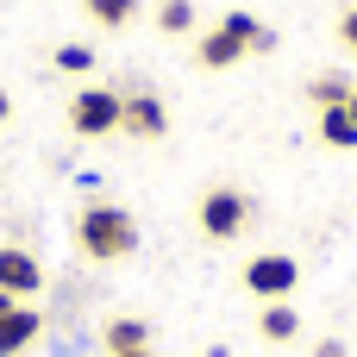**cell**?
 <instances>
[{
    "instance_id": "obj_1",
    "label": "cell",
    "mask_w": 357,
    "mask_h": 357,
    "mask_svg": "<svg viewBox=\"0 0 357 357\" xmlns=\"http://www.w3.org/2000/svg\"><path fill=\"white\" fill-rule=\"evenodd\" d=\"M75 245H82V257H94V264H119V257L138 251V220H132L126 207H113V201H88V207L75 213Z\"/></svg>"
},
{
    "instance_id": "obj_2",
    "label": "cell",
    "mask_w": 357,
    "mask_h": 357,
    "mask_svg": "<svg viewBox=\"0 0 357 357\" xmlns=\"http://www.w3.org/2000/svg\"><path fill=\"white\" fill-rule=\"evenodd\" d=\"M69 132L75 138H107V132H119V88H75V100H69Z\"/></svg>"
},
{
    "instance_id": "obj_3",
    "label": "cell",
    "mask_w": 357,
    "mask_h": 357,
    "mask_svg": "<svg viewBox=\"0 0 357 357\" xmlns=\"http://www.w3.org/2000/svg\"><path fill=\"white\" fill-rule=\"evenodd\" d=\"M245 226H251V201H245V188H207V195H201V238L226 245V238H238Z\"/></svg>"
},
{
    "instance_id": "obj_4",
    "label": "cell",
    "mask_w": 357,
    "mask_h": 357,
    "mask_svg": "<svg viewBox=\"0 0 357 357\" xmlns=\"http://www.w3.org/2000/svg\"><path fill=\"white\" fill-rule=\"evenodd\" d=\"M245 289H251L257 301H289V295L301 289V264H295L289 251H264V257L245 264Z\"/></svg>"
},
{
    "instance_id": "obj_5",
    "label": "cell",
    "mask_w": 357,
    "mask_h": 357,
    "mask_svg": "<svg viewBox=\"0 0 357 357\" xmlns=\"http://www.w3.org/2000/svg\"><path fill=\"white\" fill-rule=\"evenodd\" d=\"M119 132L126 138H163L169 132V113L151 88H119Z\"/></svg>"
},
{
    "instance_id": "obj_6",
    "label": "cell",
    "mask_w": 357,
    "mask_h": 357,
    "mask_svg": "<svg viewBox=\"0 0 357 357\" xmlns=\"http://www.w3.org/2000/svg\"><path fill=\"white\" fill-rule=\"evenodd\" d=\"M0 289H6L13 301H31V295L44 289V270H38V257H31L25 245H0Z\"/></svg>"
},
{
    "instance_id": "obj_7",
    "label": "cell",
    "mask_w": 357,
    "mask_h": 357,
    "mask_svg": "<svg viewBox=\"0 0 357 357\" xmlns=\"http://www.w3.org/2000/svg\"><path fill=\"white\" fill-rule=\"evenodd\" d=\"M38 333H44V314H38L31 301H19V307L0 320V357H19L31 339H38Z\"/></svg>"
},
{
    "instance_id": "obj_8",
    "label": "cell",
    "mask_w": 357,
    "mask_h": 357,
    "mask_svg": "<svg viewBox=\"0 0 357 357\" xmlns=\"http://www.w3.org/2000/svg\"><path fill=\"white\" fill-rule=\"evenodd\" d=\"M238 56H245V44H238V38L226 31V25H213V31H207V38L195 44V63H201V69H232Z\"/></svg>"
},
{
    "instance_id": "obj_9",
    "label": "cell",
    "mask_w": 357,
    "mask_h": 357,
    "mask_svg": "<svg viewBox=\"0 0 357 357\" xmlns=\"http://www.w3.org/2000/svg\"><path fill=\"white\" fill-rule=\"evenodd\" d=\"M144 345H151V326L132 320V314H119V320L100 326V351H107V357H113V351H144Z\"/></svg>"
},
{
    "instance_id": "obj_10",
    "label": "cell",
    "mask_w": 357,
    "mask_h": 357,
    "mask_svg": "<svg viewBox=\"0 0 357 357\" xmlns=\"http://www.w3.org/2000/svg\"><path fill=\"white\" fill-rule=\"evenodd\" d=\"M320 144H333V151H357L351 107H320Z\"/></svg>"
},
{
    "instance_id": "obj_11",
    "label": "cell",
    "mask_w": 357,
    "mask_h": 357,
    "mask_svg": "<svg viewBox=\"0 0 357 357\" xmlns=\"http://www.w3.org/2000/svg\"><path fill=\"white\" fill-rule=\"evenodd\" d=\"M257 333H264L270 345H289V339L301 333V314H295L289 301H264V320H257Z\"/></svg>"
},
{
    "instance_id": "obj_12",
    "label": "cell",
    "mask_w": 357,
    "mask_h": 357,
    "mask_svg": "<svg viewBox=\"0 0 357 357\" xmlns=\"http://www.w3.org/2000/svg\"><path fill=\"white\" fill-rule=\"evenodd\" d=\"M220 25H226V31H232V38L245 44V50H270V44H276V31H270L264 19H251V13H226Z\"/></svg>"
},
{
    "instance_id": "obj_13",
    "label": "cell",
    "mask_w": 357,
    "mask_h": 357,
    "mask_svg": "<svg viewBox=\"0 0 357 357\" xmlns=\"http://www.w3.org/2000/svg\"><path fill=\"white\" fill-rule=\"evenodd\" d=\"M307 100H314V107H345V100H351V82H345V75H314V82H307Z\"/></svg>"
},
{
    "instance_id": "obj_14",
    "label": "cell",
    "mask_w": 357,
    "mask_h": 357,
    "mask_svg": "<svg viewBox=\"0 0 357 357\" xmlns=\"http://www.w3.org/2000/svg\"><path fill=\"white\" fill-rule=\"evenodd\" d=\"M94 25H132L138 19V0H82Z\"/></svg>"
},
{
    "instance_id": "obj_15",
    "label": "cell",
    "mask_w": 357,
    "mask_h": 357,
    "mask_svg": "<svg viewBox=\"0 0 357 357\" xmlns=\"http://www.w3.org/2000/svg\"><path fill=\"white\" fill-rule=\"evenodd\" d=\"M157 25H163L169 38H182V31H195V6H188V0H163V6H157Z\"/></svg>"
},
{
    "instance_id": "obj_16",
    "label": "cell",
    "mask_w": 357,
    "mask_h": 357,
    "mask_svg": "<svg viewBox=\"0 0 357 357\" xmlns=\"http://www.w3.org/2000/svg\"><path fill=\"white\" fill-rule=\"evenodd\" d=\"M56 69H63V75H88V69H94V50H88V44H63V50H56Z\"/></svg>"
},
{
    "instance_id": "obj_17",
    "label": "cell",
    "mask_w": 357,
    "mask_h": 357,
    "mask_svg": "<svg viewBox=\"0 0 357 357\" xmlns=\"http://www.w3.org/2000/svg\"><path fill=\"white\" fill-rule=\"evenodd\" d=\"M339 44H345V50H357V6H345V13H339Z\"/></svg>"
},
{
    "instance_id": "obj_18",
    "label": "cell",
    "mask_w": 357,
    "mask_h": 357,
    "mask_svg": "<svg viewBox=\"0 0 357 357\" xmlns=\"http://www.w3.org/2000/svg\"><path fill=\"white\" fill-rule=\"evenodd\" d=\"M314 357H345V339H320V345H314Z\"/></svg>"
},
{
    "instance_id": "obj_19",
    "label": "cell",
    "mask_w": 357,
    "mask_h": 357,
    "mask_svg": "<svg viewBox=\"0 0 357 357\" xmlns=\"http://www.w3.org/2000/svg\"><path fill=\"white\" fill-rule=\"evenodd\" d=\"M6 119H13V94L0 88V126H6Z\"/></svg>"
},
{
    "instance_id": "obj_20",
    "label": "cell",
    "mask_w": 357,
    "mask_h": 357,
    "mask_svg": "<svg viewBox=\"0 0 357 357\" xmlns=\"http://www.w3.org/2000/svg\"><path fill=\"white\" fill-rule=\"evenodd\" d=\"M13 307H19V301H13V295H6V289H0V320H6V314H13Z\"/></svg>"
},
{
    "instance_id": "obj_21",
    "label": "cell",
    "mask_w": 357,
    "mask_h": 357,
    "mask_svg": "<svg viewBox=\"0 0 357 357\" xmlns=\"http://www.w3.org/2000/svg\"><path fill=\"white\" fill-rule=\"evenodd\" d=\"M113 357H157V351H151V345H144V351H113Z\"/></svg>"
},
{
    "instance_id": "obj_22",
    "label": "cell",
    "mask_w": 357,
    "mask_h": 357,
    "mask_svg": "<svg viewBox=\"0 0 357 357\" xmlns=\"http://www.w3.org/2000/svg\"><path fill=\"white\" fill-rule=\"evenodd\" d=\"M345 107H351V119H357V82H351V100H345Z\"/></svg>"
}]
</instances>
